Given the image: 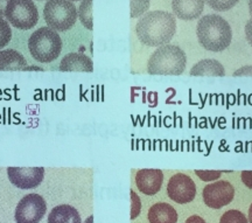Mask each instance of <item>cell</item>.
<instances>
[{"mask_svg": "<svg viewBox=\"0 0 252 223\" xmlns=\"http://www.w3.org/2000/svg\"><path fill=\"white\" fill-rule=\"evenodd\" d=\"M176 21L174 15L165 11H152L144 14L135 26L138 39L150 47H161L174 36Z\"/></svg>", "mask_w": 252, "mask_h": 223, "instance_id": "1", "label": "cell"}, {"mask_svg": "<svg viewBox=\"0 0 252 223\" xmlns=\"http://www.w3.org/2000/svg\"><path fill=\"white\" fill-rule=\"evenodd\" d=\"M198 42L209 52H222L230 46L232 40L231 27L224 18L217 14H208L197 23Z\"/></svg>", "mask_w": 252, "mask_h": 223, "instance_id": "2", "label": "cell"}, {"mask_svg": "<svg viewBox=\"0 0 252 223\" xmlns=\"http://www.w3.org/2000/svg\"><path fill=\"white\" fill-rule=\"evenodd\" d=\"M187 64V56L180 47L165 45L151 55L147 71L151 75H181Z\"/></svg>", "mask_w": 252, "mask_h": 223, "instance_id": "3", "label": "cell"}, {"mask_svg": "<svg viewBox=\"0 0 252 223\" xmlns=\"http://www.w3.org/2000/svg\"><path fill=\"white\" fill-rule=\"evenodd\" d=\"M28 49L35 61L49 64L61 54L62 40L56 31L49 27H41L31 35Z\"/></svg>", "mask_w": 252, "mask_h": 223, "instance_id": "4", "label": "cell"}, {"mask_svg": "<svg viewBox=\"0 0 252 223\" xmlns=\"http://www.w3.org/2000/svg\"><path fill=\"white\" fill-rule=\"evenodd\" d=\"M76 6L69 0H48L43 8V17L49 28L65 32L76 24Z\"/></svg>", "mask_w": 252, "mask_h": 223, "instance_id": "5", "label": "cell"}, {"mask_svg": "<svg viewBox=\"0 0 252 223\" xmlns=\"http://www.w3.org/2000/svg\"><path fill=\"white\" fill-rule=\"evenodd\" d=\"M5 17L18 30H31L39 21V12L32 0H9Z\"/></svg>", "mask_w": 252, "mask_h": 223, "instance_id": "6", "label": "cell"}, {"mask_svg": "<svg viewBox=\"0 0 252 223\" xmlns=\"http://www.w3.org/2000/svg\"><path fill=\"white\" fill-rule=\"evenodd\" d=\"M47 212L46 201L39 194H28L19 201L14 219L17 223H39Z\"/></svg>", "mask_w": 252, "mask_h": 223, "instance_id": "7", "label": "cell"}, {"mask_svg": "<svg viewBox=\"0 0 252 223\" xmlns=\"http://www.w3.org/2000/svg\"><path fill=\"white\" fill-rule=\"evenodd\" d=\"M202 196L209 208L220 209L234 200L235 188L229 181L220 180L207 185L203 188Z\"/></svg>", "mask_w": 252, "mask_h": 223, "instance_id": "8", "label": "cell"}, {"mask_svg": "<svg viewBox=\"0 0 252 223\" xmlns=\"http://www.w3.org/2000/svg\"><path fill=\"white\" fill-rule=\"evenodd\" d=\"M167 194L169 199L179 205H185L195 199L196 185L187 174L176 173L169 179L168 185H167Z\"/></svg>", "mask_w": 252, "mask_h": 223, "instance_id": "9", "label": "cell"}, {"mask_svg": "<svg viewBox=\"0 0 252 223\" xmlns=\"http://www.w3.org/2000/svg\"><path fill=\"white\" fill-rule=\"evenodd\" d=\"M9 181L20 190H32L42 182L45 178L43 167H8Z\"/></svg>", "mask_w": 252, "mask_h": 223, "instance_id": "10", "label": "cell"}, {"mask_svg": "<svg viewBox=\"0 0 252 223\" xmlns=\"http://www.w3.org/2000/svg\"><path fill=\"white\" fill-rule=\"evenodd\" d=\"M163 173L161 169L143 168L135 174V185L145 195H154L161 190Z\"/></svg>", "mask_w": 252, "mask_h": 223, "instance_id": "11", "label": "cell"}, {"mask_svg": "<svg viewBox=\"0 0 252 223\" xmlns=\"http://www.w3.org/2000/svg\"><path fill=\"white\" fill-rule=\"evenodd\" d=\"M172 8L181 20H194L202 14L204 0H173Z\"/></svg>", "mask_w": 252, "mask_h": 223, "instance_id": "12", "label": "cell"}, {"mask_svg": "<svg viewBox=\"0 0 252 223\" xmlns=\"http://www.w3.org/2000/svg\"><path fill=\"white\" fill-rule=\"evenodd\" d=\"M61 71H84L93 73L94 64L93 60L83 53H69L61 60L60 64Z\"/></svg>", "mask_w": 252, "mask_h": 223, "instance_id": "13", "label": "cell"}, {"mask_svg": "<svg viewBox=\"0 0 252 223\" xmlns=\"http://www.w3.org/2000/svg\"><path fill=\"white\" fill-rule=\"evenodd\" d=\"M147 218L150 223H176L179 216L174 207L169 203L159 202L151 207Z\"/></svg>", "mask_w": 252, "mask_h": 223, "instance_id": "14", "label": "cell"}, {"mask_svg": "<svg viewBox=\"0 0 252 223\" xmlns=\"http://www.w3.org/2000/svg\"><path fill=\"white\" fill-rule=\"evenodd\" d=\"M191 76H216L223 77L225 75L224 67L217 60H201L190 69Z\"/></svg>", "mask_w": 252, "mask_h": 223, "instance_id": "15", "label": "cell"}, {"mask_svg": "<svg viewBox=\"0 0 252 223\" xmlns=\"http://www.w3.org/2000/svg\"><path fill=\"white\" fill-rule=\"evenodd\" d=\"M27 61L23 54L14 49L0 50V71L26 70Z\"/></svg>", "mask_w": 252, "mask_h": 223, "instance_id": "16", "label": "cell"}, {"mask_svg": "<svg viewBox=\"0 0 252 223\" xmlns=\"http://www.w3.org/2000/svg\"><path fill=\"white\" fill-rule=\"evenodd\" d=\"M48 223H82V220L74 207L60 205L53 208L49 213Z\"/></svg>", "mask_w": 252, "mask_h": 223, "instance_id": "17", "label": "cell"}, {"mask_svg": "<svg viewBox=\"0 0 252 223\" xmlns=\"http://www.w3.org/2000/svg\"><path fill=\"white\" fill-rule=\"evenodd\" d=\"M78 17L82 25L87 30L93 31V0H82L80 7H78Z\"/></svg>", "mask_w": 252, "mask_h": 223, "instance_id": "18", "label": "cell"}, {"mask_svg": "<svg viewBox=\"0 0 252 223\" xmlns=\"http://www.w3.org/2000/svg\"><path fill=\"white\" fill-rule=\"evenodd\" d=\"M220 223H248V219L239 210L231 209L222 215Z\"/></svg>", "mask_w": 252, "mask_h": 223, "instance_id": "19", "label": "cell"}, {"mask_svg": "<svg viewBox=\"0 0 252 223\" xmlns=\"http://www.w3.org/2000/svg\"><path fill=\"white\" fill-rule=\"evenodd\" d=\"M204 1L217 12H225L234 7L239 0H204Z\"/></svg>", "mask_w": 252, "mask_h": 223, "instance_id": "20", "label": "cell"}, {"mask_svg": "<svg viewBox=\"0 0 252 223\" xmlns=\"http://www.w3.org/2000/svg\"><path fill=\"white\" fill-rule=\"evenodd\" d=\"M151 0H131V18L143 15L150 8Z\"/></svg>", "mask_w": 252, "mask_h": 223, "instance_id": "21", "label": "cell"}, {"mask_svg": "<svg viewBox=\"0 0 252 223\" xmlns=\"http://www.w3.org/2000/svg\"><path fill=\"white\" fill-rule=\"evenodd\" d=\"M12 39V30L9 27L8 23L0 18V49L7 46Z\"/></svg>", "mask_w": 252, "mask_h": 223, "instance_id": "22", "label": "cell"}, {"mask_svg": "<svg viewBox=\"0 0 252 223\" xmlns=\"http://www.w3.org/2000/svg\"><path fill=\"white\" fill-rule=\"evenodd\" d=\"M130 195H131V220H134L140 214L141 201H140V197L138 196V194L135 193L134 191L132 190L130 191Z\"/></svg>", "mask_w": 252, "mask_h": 223, "instance_id": "23", "label": "cell"}, {"mask_svg": "<svg viewBox=\"0 0 252 223\" xmlns=\"http://www.w3.org/2000/svg\"><path fill=\"white\" fill-rule=\"evenodd\" d=\"M195 174L202 181L208 182L220 179V175H222V171H202V169H196Z\"/></svg>", "mask_w": 252, "mask_h": 223, "instance_id": "24", "label": "cell"}, {"mask_svg": "<svg viewBox=\"0 0 252 223\" xmlns=\"http://www.w3.org/2000/svg\"><path fill=\"white\" fill-rule=\"evenodd\" d=\"M234 76H250L252 77V65H244L237 69L234 73Z\"/></svg>", "mask_w": 252, "mask_h": 223, "instance_id": "25", "label": "cell"}, {"mask_svg": "<svg viewBox=\"0 0 252 223\" xmlns=\"http://www.w3.org/2000/svg\"><path fill=\"white\" fill-rule=\"evenodd\" d=\"M241 178H242V181H243V184L245 185V186L251 188L252 190V171L242 172Z\"/></svg>", "mask_w": 252, "mask_h": 223, "instance_id": "26", "label": "cell"}, {"mask_svg": "<svg viewBox=\"0 0 252 223\" xmlns=\"http://www.w3.org/2000/svg\"><path fill=\"white\" fill-rule=\"evenodd\" d=\"M245 36H247L248 42L252 46V18L245 25Z\"/></svg>", "mask_w": 252, "mask_h": 223, "instance_id": "27", "label": "cell"}, {"mask_svg": "<svg viewBox=\"0 0 252 223\" xmlns=\"http://www.w3.org/2000/svg\"><path fill=\"white\" fill-rule=\"evenodd\" d=\"M185 223H207V222L204 221L201 216L193 215V216H190V218H188L187 221H186Z\"/></svg>", "mask_w": 252, "mask_h": 223, "instance_id": "28", "label": "cell"}, {"mask_svg": "<svg viewBox=\"0 0 252 223\" xmlns=\"http://www.w3.org/2000/svg\"><path fill=\"white\" fill-rule=\"evenodd\" d=\"M9 0H0V18L5 17L6 7H7Z\"/></svg>", "mask_w": 252, "mask_h": 223, "instance_id": "29", "label": "cell"}, {"mask_svg": "<svg viewBox=\"0 0 252 223\" xmlns=\"http://www.w3.org/2000/svg\"><path fill=\"white\" fill-rule=\"evenodd\" d=\"M249 221H250V223H252V203L250 208H249Z\"/></svg>", "mask_w": 252, "mask_h": 223, "instance_id": "30", "label": "cell"}, {"mask_svg": "<svg viewBox=\"0 0 252 223\" xmlns=\"http://www.w3.org/2000/svg\"><path fill=\"white\" fill-rule=\"evenodd\" d=\"M84 223H94V216L93 215L89 216V218L86 220V222H84Z\"/></svg>", "mask_w": 252, "mask_h": 223, "instance_id": "31", "label": "cell"}, {"mask_svg": "<svg viewBox=\"0 0 252 223\" xmlns=\"http://www.w3.org/2000/svg\"><path fill=\"white\" fill-rule=\"evenodd\" d=\"M249 11H250V14L252 15V0H249Z\"/></svg>", "mask_w": 252, "mask_h": 223, "instance_id": "32", "label": "cell"}, {"mask_svg": "<svg viewBox=\"0 0 252 223\" xmlns=\"http://www.w3.org/2000/svg\"><path fill=\"white\" fill-rule=\"evenodd\" d=\"M69 1L72 2V1H78V0H69Z\"/></svg>", "mask_w": 252, "mask_h": 223, "instance_id": "33", "label": "cell"}]
</instances>
